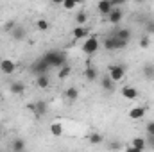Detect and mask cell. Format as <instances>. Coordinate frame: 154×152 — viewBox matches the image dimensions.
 <instances>
[{
    "label": "cell",
    "instance_id": "cell-1",
    "mask_svg": "<svg viewBox=\"0 0 154 152\" xmlns=\"http://www.w3.org/2000/svg\"><path fill=\"white\" fill-rule=\"evenodd\" d=\"M43 59L48 63L50 68H59V66H63L66 63V54L63 50H48L43 56Z\"/></svg>",
    "mask_w": 154,
    "mask_h": 152
},
{
    "label": "cell",
    "instance_id": "cell-2",
    "mask_svg": "<svg viewBox=\"0 0 154 152\" xmlns=\"http://www.w3.org/2000/svg\"><path fill=\"white\" fill-rule=\"evenodd\" d=\"M99 47H100V41H99L97 36H88V38L84 39V43H82L81 50H82L86 56H93V54H97V52H99Z\"/></svg>",
    "mask_w": 154,
    "mask_h": 152
},
{
    "label": "cell",
    "instance_id": "cell-3",
    "mask_svg": "<svg viewBox=\"0 0 154 152\" xmlns=\"http://www.w3.org/2000/svg\"><path fill=\"white\" fill-rule=\"evenodd\" d=\"M48 70H50V66H48V63L41 57L38 61H34L32 63V66H31V72L34 74V75H41V74H48Z\"/></svg>",
    "mask_w": 154,
    "mask_h": 152
},
{
    "label": "cell",
    "instance_id": "cell-4",
    "mask_svg": "<svg viewBox=\"0 0 154 152\" xmlns=\"http://www.w3.org/2000/svg\"><path fill=\"white\" fill-rule=\"evenodd\" d=\"M109 77L118 82V81H122L124 77H125V66L124 65H111L109 66Z\"/></svg>",
    "mask_w": 154,
    "mask_h": 152
},
{
    "label": "cell",
    "instance_id": "cell-5",
    "mask_svg": "<svg viewBox=\"0 0 154 152\" xmlns=\"http://www.w3.org/2000/svg\"><path fill=\"white\" fill-rule=\"evenodd\" d=\"M0 72H2L4 75L14 74V72H16V63L11 61V59H2V61H0Z\"/></svg>",
    "mask_w": 154,
    "mask_h": 152
},
{
    "label": "cell",
    "instance_id": "cell-6",
    "mask_svg": "<svg viewBox=\"0 0 154 152\" xmlns=\"http://www.w3.org/2000/svg\"><path fill=\"white\" fill-rule=\"evenodd\" d=\"M122 18H124V11H122L120 7H113V9L109 11V14H108V22H109V23H120Z\"/></svg>",
    "mask_w": 154,
    "mask_h": 152
},
{
    "label": "cell",
    "instance_id": "cell-7",
    "mask_svg": "<svg viewBox=\"0 0 154 152\" xmlns=\"http://www.w3.org/2000/svg\"><path fill=\"white\" fill-rule=\"evenodd\" d=\"M120 95H122L124 99H127V100H134V99L138 97V90H136L134 86H124V88L120 90Z\"/></svg>",
    "mask_w": 154,
    "mask_h": 152
},
{
    "label": "cell",
    "instance_id": "cell-8",
    "mask_svg": "<svg viewBox=\"0 0 154 152\" xmlns=\"http://www.w3.org/2000/svg\"><path fill=\"white\" fill-rule=\"evenodd\" d=\"M97 9H99V13H100V14L108 16V14H109V11L113 9V4H111V0H99Z\"/></svg>",
    "mask_w": 154,
    "mask_h": 152
},
{
    "label": "cell",
    "instance_id": "cell-9",
    "mask_svg": "<svg viewBox=\"0 0 154 152\" xmlns=\"http://www.w3.org/2000/svg\"><path fill=\"white\" fill-rule=\"evenodd\" d=\"M31 109L34 111L36 116H43V114L47 113V102H45V100H36V102L31 106Z\"/></svg>",
    "mask_w": 154,
    "mask_h": 152
},
{
    "label": "cell",
    "instance_id": "cell-10",
    "mask_svg": "<svg viewBox=\"0 0 154 152\" xmlns=\"http://www.w3.org/2000/svg\"><path fill=\"white\" fill-rule=\"evenodd\" d=\"M145 111H147V108H143V106H134V108L129 111V116H131L133 120H142V118L145 116Z\"/></svg>",
    "mask_w": 154,
    "mask_h": 152
},
{
    "label": "cell",
    "instance_id": "cell-11",
    "mask_svg": "<svg viewBox=\"0 0 154 152\" xmlns=\"http://www.w3.org/2000/svg\"><path fill=\"white\" fill-rule=\"evenodd\" d=\"M9 91H11L13 95H23L25 86H23V82H20V81H13V82L9 84Z\"/></svg>",
    "mask_w": 154,
    "mask_h": 152
},
{
    "label": "cell",
    "instance_id": "cell-12",
    "mask_svg": "<svg viewBox=\"0 0 154 152\" xmlns=\"http://www.w3.org/2000/svg\"><path fill=\"white\" fill-rule=\"evenodd\" d=\"M84 77H86V81H97V79H99L97 68H95L93 65H88V66L84 68Z\"/></svg>",
    "mask_w": 154,
    "mask_h": 152
},
{
    "label": "cell",
    "instance_id": "cell-13",
    "mask_svg": "<svg viewBox=\"0 0 154 152\" xmlns=\"http://www.w3.org/2000/svg\"><path fill=\"white\" fill-rule=\"evenodd\" d=\"M11 38L14 39V41H22V39H25V29H23L22 25H16V27L11 31Z\"/></svg>",
    "mask_w": 154,
    "mask_h": 152
},
{
    "label": "cell",
    "instance_id": "cell-14",
    "mask_svg": "<svg viewBox=\"0 0 154 152\" xmlns=\"http://www.w3.org/2000/svg\"><path fill=\"white\" fill-rule=\"evenodd\" d=\"M72 34H74V38L75 39H82V38H88L90 31H88V27H84V25H77Z\"/></svg>",
    "mask_w": 154,
    "mask_h": 152
},
{
    "label": "cell",
    "instance_id": "cell-15",
    "mask_svg": "<svg viewBox=\"0 0 154 152\" xmlns=\"http://www.w3.org/2000/svg\"><path fill=\"white\" fill-rule=\"evenodd\" d=\"M50 134H52L54 138H61V136H63V123L52 122V123H50Z\"/></svg>",
    "mask_w": 154,
    "mask_h": 152
},
{
    "label": "cell",
    "instance_id": "cell-16",
    "mask_svg": "<svg viewBox=\"0 0 154 152\" xmlns=\"http://www.w3.org/2000/svg\"><path fill=\"white\" fill-rule=\"evenodd\" d=\"M65 97H66V100H70V102H75L77 99H79V90H77L75 86H70V88H66V90H65Z\"/></svg>",
    "mask_w": 154,
    "mask_h": 152
},
{
    "label": "cell",
    "instance_id": "cell-17",
    "mask_svg": "<svg viewBox=\"0 0 154 152\" xmlns=\"http://www.w3.org/2000/svg\"><path fill=\"white\" fill-rule=\"evenodd\" d=\"M115 36H116V38H120V39L129 41V39H131V36H133V32H131V29H127V27H120V29H116Z\"/></svg>",
    "mask_w": 154,
    "mask_h": 152
},
{
    "label": "cell",
    "instance_id": "cell-18",
    "mask_svg": "<svg viewBox=\"0 0 154 152\" xmlns=\"http://www.w3.org/2000/svg\"><path fill=\"white\" fill-rule=\"evenodd\" d=\"M36 84H38V88H41V90H47V88L50 86V81H48V75H47V74H41V75H36Z\"/></svg>",
    "mask_w": 154,
    "mask_h": 152
},
{
    "label": "cell",
    "instance_id": "cell-19",
    "mask_svg": "<svg viewBox=\"0 0 154 152\" xmlns=\"http://www.w3.org/2000/svg\"><path fill=\"white\" fill-rule=\"evenodd\" d=\"M142 74L145 79H149V81H154V65L152 63H147V65H143V68H142Z\"/></svg>",
    "mask_w": 154,
    "mask_h": 152
},
{
    "label": "cell",
    "instance_id": "cell-20",
    "mask_svg": "<svg viewBox=\"0 0 154 152\" xmlns=\"http://www.w3.org/2000/svg\"><path fill=\"white\" fill-rule=\"evenodd\" d=\"M100 86H102V90H106V91H113V90H115V81L108 75L100 81Z\"/></svg>",
    "mask_w": 154,
    "mask_h": 152
},
{
    "label": "cell",
    "instance_id": "cell-21",
    "mask_svg": "<svg viewBox=\"0 0 154 152\" xmlns=\"http://www.w3.org/2000/svg\"><path fill=\"white\" fill-rule=\"evenodd\" d=\"M131 145H133L136 150H145V149H147V141H145V138H133Z\"/></svg>",
    "mask_w": 154,
    "mask_h": 152
},
{
    "label": "cell",
    "instance_id": "cell-22",
    "mask_svg": "<svg viewBox=\"0 0 154 152\" xmlns=\"http://www.w3.org/2000/svg\"><path fill=\"white\" fill-rule=\"evenodd\" d=\"M72 74V66H68L66 63L63 65V66H59V72H57V77L59 79H66V77Z\"/></svg>",
    "mask_w": 154,
    "mask_h": 152
},
{
    "label": "cell",
    "instance_id": "cell-23",
    "mask_svg": "<svg viewBox=\"0 0 154 152\" xmlns=\"http://www.w3.org/2000/svg\"><path fill=\"white\" fill-rule=\"evenodd\" d=\"M25 147H27V145H25V141H23L22 138H16V140L13 141V145H11V149H13V150H14V152L25 150Z\"/></svg>",
    "mask_w": 154,
    "mask_h": 152
},
{
    "label": "cell",
    "instance_id": "cell-24",
    "mask_svg": "<svg viewBox=\"0 0 154 152\" xmlns=\"http://www.w3.org/2000/svg\"><path fill=\"white\" fill-rule=\"evenodd\" d=\"M104 50H108V52H111V50H115V36H108V38H104Z\"/></svg>",
    "mask_w": 154,
    "mask_h": 152
},
{
    "label": "cell",
    "instance_id": "cell-25",
    "mask_svg": "<svg viewBox=\"0 0 154 152\" xmlns=\"http://www.w3.org/2000/svg\"><path fill=\"white\" fill-rule=\"evenodd\" d=\"M88 141H90V143H93V145H99V143H102V141H104V138H102L99 132H91V134L88 136Z\"/></svg>",
    "mask_w": 154,
    "mask_h": 152
},
{
    "label": "cell",
    "instance_id": "cell-26",
    "mask_svg": "<svg viewBox=\"0 0 154 152\" xmlns=\"http://www.w3.org/2000/svg\"><path fill=\"white\" fill-rule=\"evenodd\" d=\"M86 22H88V14H86L84 11H79L75 14V23L77 25H84Z\"/></svg>",
    "mask_w": 154,
    "mask_h": 152
},
{
    "label": "cell",
    "instance_id": "cell-27",
    "mask_svg": "<svg viewBox=\"0 0 154 152\" xmlns=\"http://www.w3.org/2000/svg\"><path fill=\"white\" fill-rule=\"evenodd\" d=\"M113 36H115V34H113ZM127 43H129V41L120 39V38H116V36H115V50H122V48H125V47H127Z\"/></svg>",
    "mask_w": 154,
    "mask_h": 152
},
{
    "label": "cell",
    "instance_id": "cell-28",
    "mask_svg": "<svg viewBox=\"0 0 154 152\" xmlns=\"http://www.w3.org/2000/svg\"><path fill=\"white\" fill-rule=\"evenodd\" d=\"M36 27H38L39 31H48V29H50V23H48L47 20H43V18H39L38 22H36Z\"/></svg>",
    "mask_w": 154,
    "mask_h": 152
},
{
    "label": "cell",
    "instance_id": "cell-29",
    "mask_svg": "<svg viewBox=\"0 0 154 152\" xmlns=\"http://www.w3.org/2000/svg\"><path fill=\"white\" fill-rule=\"evenodd\" d=\"M138 43H140V47H142V48H149V45H151V38H149V34H143V36L140 38Z\"/></svg>",
    "mask_w": 154,
    "mask_h": 152
},
{
    "label": "cell",
    "instance_id": "cell-30",
    "mask_svg": "<svg viewBox=\"0 0 154 152\" xmlns=\"http://www.w3.org/2000/svg\"><path fill=\"white\" fill-rule=\"evenodd\" d=\"M63 9H66V11H70V9H75V0H63Z\"/></svg>",
    "mask_w": 154,
    "mask_h": 152
},
{
    "label": "cell",
    "instance_id": "cell-31",
    "mask_svg": "<svg viewBox=\"0 0 154 152\" xmlns=\"http://www.w3.org/2000/svg\"><path fill=\"white\" fill-rule=\"evenodd\" d=\"M16 25H18V23H16L14 20H9V22H5V25H4V31H5V32H11Z\"/></svg>",
    "mask_w": 154,
    "mask_h": 152
},
{
    "label": "cell",
    "instance_id": "cell-32",
    "mask_svg": "<svg viewBox=\"0 0 154 152\" xmlns=\"http://www.w3.org/2000/svg\"><path fill=\"white\" fill-rule=\"evenodd\" d=\"M145 31H147V34H149V36L154 34V20H149V22L145 23Z\"/></svg>",
    "mask_w": 154,
    "mask_h": 152
},
{
    "label": "cell",
    "instance_id": "cell-33",
    "mask_svg": "<svg viewBox=\"0 0 154 152\" xmlns=\"http://www.w3.org/2000/svg\"><path fill=\"white\" fill-rule=\"evenodd\" d=\"M145 131H147L149 136H154V120H151V122L145 125Z\"/></svg>",
    "mask_w": 154,
    "mask_h": 152
},
{
    "label": "cell",
    "instance_id": "cell-34",
    "mask_svg": "<svg viewBox=\"0 0 154 152\" xmlns=\"http://www.w3.org/2000/svg\"><path fill=\"white\" fill-rule=\"evenodd\" d=\"M127 0H111V4H113V7H120V5H124Z\"/></svg>",
    "mask_w": 154,
    "mask_h": 152
},
{
    "label": "cell",
    "instance_id": "cell-35",
    "mask_svg": "<svg viewBox=\"0 0 154 152\" xmlns=\"http://www.w3.org/2000/svg\"><path fill=\"white\" fill-rule=\"evenodd\" d=\"M109 149H120V143H116V141L109 143Z\"/></svg>",
    "mask_w": 154,
    "mask_h": 152
},
{
    "label": "cell",
    "instance_id": "cell-36",
    "mask_svg": "<svg viewBox=\"0 0 154 152\" xmlns=\"http://www.w3.org/2000/svg\"><path fill=\"white\" fill-rule=\"evenodd\" d=\"M52 4H56V5H59V4H63V0H50Z\"/></svg>",
    "mask_w": 154,
    "mask_h": 152
},
{
    "label": "cell",
    "instance_id": "cell-37",
    "mask_svg": "<svg viewBox=\"0 0 154 152\" xmlns=\"http://www.w3.org/2000/svg\"><path fill=\"white\" fill-rule=\"evenodd\" d=\"M134 2H136V4H143L145 0H134Z\"/></svg>",
    "mask_w": 154,
    "mask_h": 152
},
{
    "label": "cell",
    "instance_id": "cell-38",
    "mask_svg": "<svg viewBox=\"0 0 154 152\" xmlns=\"http://www.w3.org/2000/svg\"><path fill=\"white\" fill-rule=\"evenodd\" d=\"M82 2H84V0H75V4H82Z\"/></svg>",
    "mask_w": 154,
    "mask_h": 152
},
{
    "label": "cell",
    "instance_id": "cell-39",
    "mask_svg": "<svg viewBox=\"0 0 154 152\" xmlns=\"http://www.w3.org/2000/svg\"><path fill=\"white\" fill-rule=\"evenodd\" d=\"M0 99H2V93H0Z\"/></svg>",
    "mask_w": 154,
    "mask_h": 152
}]
</instances>
